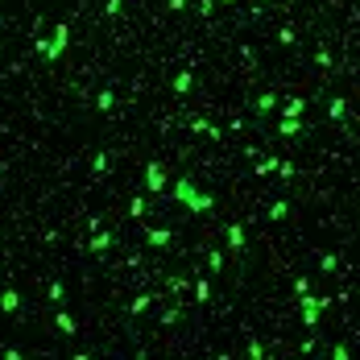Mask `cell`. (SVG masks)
Listing matches in <instances>:
<instances>
[{
	"label": "cell",
	"mask_w": 360,
	"mask_h": 360,
	"mask_svg": "<svg viewBox=\"0 0 360 360\" xmlns=\"http://www.w3.org/2000/svg\"><path fill=\"white\" fill-rule=\"evenodd\" d=\"M178 195H183V199H187V203L195 207V212H207V207H212V199H207V195H195V191H191L187 183H183V187H178Z\"/></svg>",
	"instance_id": "cell-1"
}]
</instances>
